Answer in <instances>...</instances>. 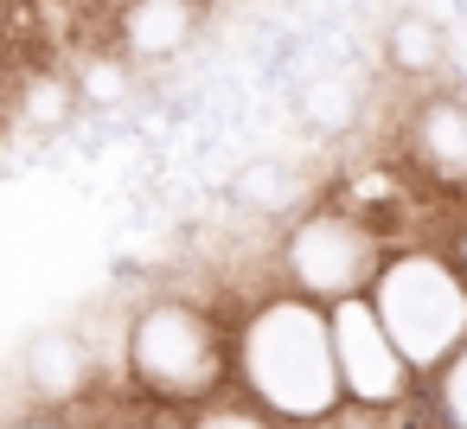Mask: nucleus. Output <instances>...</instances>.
I'll return each mask as SVG.
<instances>
[]
</instances>
